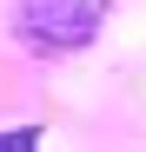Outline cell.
<instances>
[{"instance_id":"obj_1","label":"cell","mask_w":146,"mask_h":152,"mask_svg":"<svg viewBox=\"0 0 146 152\" xmlns=\"http://www.w3.org/2000/svg\"><path fill=\"white\" fill-rule=\"evenodd\" d=\"M100 20H106V0H20V33L53 40V46L93 40Z\"/></svg>"}]
</instances>
